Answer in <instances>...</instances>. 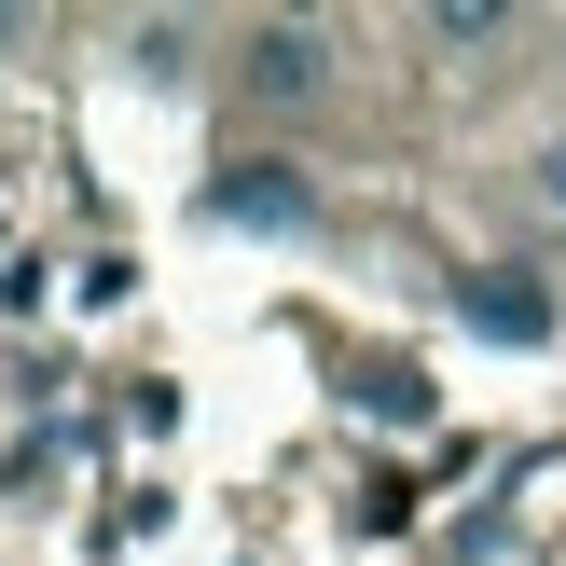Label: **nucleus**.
<instances>
[{
  "mask_svg": "<svg viewBox=\"0 0 566 566\" xmlns=\"http://www.w3.org/2000/svg\"><path fill=\"white\" fill-rule=\"evenodd\" d=\"M318 83H332V42H318V28H249V97H318Z\"/></svg>",
  "mask_w": 566,
  "mask_h": 566,
  "instance_id": "f257e3e1",
  "label": "nucleus"
},
{
  "mask_svg": "<svg viewBox=\"0 0 566 566\" xmlns=\"http://www.w3.org/2000/svg\"><path fill=\"white\" fill-rule=\"evenodd\" d=\"M457 318H470V332H512V346H539V332H553V304L525 291V276H470V291H457Z\"/></svg>",
  "mask_w": 566,
  "mask_h": 566,
  "instance_id": "f03ea898",
  "label": "nucleus"
},
{
  "mask_svg": "<svg viewBox=\"0 0 566 566\" xmlns=\"http://www.w3.org/2000/svg\"><path fill=\"white\" fill-rule=\"evenodd\" d=\"M208 208L221 221H304V180H263V166H249V180H221Z\"/></svg>",
  "mask_w": 566,
  "mask_h": 566,
  "instance_id": "7ed1b4c3",
  "label": "nucleus"
},
{
  "mask_svg": "<svg viewBox=\"0 0 566 566\" xmlns=\"http://www.w3.org/2000/svg\"><path fill=\"white\" fill-rule=\"evenodd\" d=\"M553 208H566V138H553Z\"/></svg>",
  "mask_w": 566,
  "mask_h": 566,
  "instance_id": "20e7f679",
  "label": "nucleus"
}]
</instances>
